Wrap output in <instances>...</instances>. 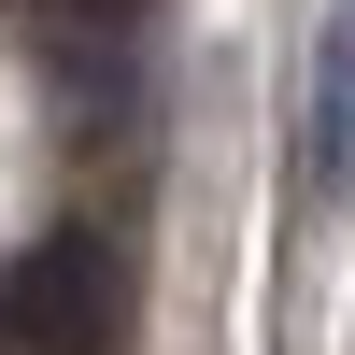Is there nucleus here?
I'll return each instance as SVG.
<instances>
[{"label": "nucleus", "mask_w": 355, "mask_h": 355, "mask_svg": "<svg viewBox=\"0 0 355 355\" xmlns=\"http://www.w3.org/2000/svg\"><path fill=\"white\" fill-rule=\"evenodd\" d=\"M0 355H128V256L100 227H43L0 270Z\"/></svg>", "instance_id": "1"}, {"label": "nucleus", "mask_w": 355, "mask_h": 355, "mask_svg": "<svg viewBox=\"0 0 355 355\" xmlns=\"http://www.w3.org/2000/svg\"><path fill=\"white\" fill-rule=\"evenodd\" d=\"M313 171L355 185V0L327 15V43H313Z\"/></svg>", "instance_id": "2"}, {"label": "nucleus", "mask_w": 355, "mask_h": 355, "mask_svg": "<svg viewBox=\"0 0 355 355\" xmlns=\"http://www.w3.org/2000/svg\"><path fill=\"white\" fill-rule=\"evenodd\" d=\"M43 15H57V28H85V43H128L142 0H43Z\"/></svg>", "instance_id": "3"}]
</instances>
